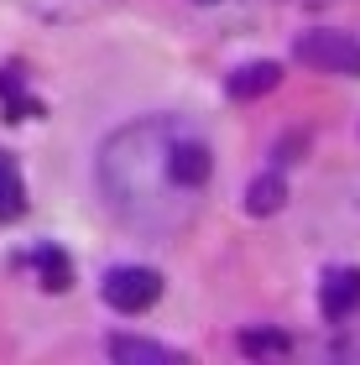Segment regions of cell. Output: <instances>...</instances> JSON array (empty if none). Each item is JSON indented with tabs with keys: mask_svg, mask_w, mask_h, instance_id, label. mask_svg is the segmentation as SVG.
Listing matches in <instances>:
<instances>
[{
	"mask_svg": "<svg viewBox=\"0 0 360 365\" xmlns=\"http://www.w3.org/2000/svg\"><path fill=\"white\" fill-rule=\"evenodd\" d=\"M209 178H215V146L183 115H141L110 130L94 157V182L110 214L152 240L183 235L199 220Z\"/></svg>",
	"mask_w": 360,
	"mask_h": 365,
	"instance_id": "obj_1",
	"label": "cell"
},
{
	"mask_svg": "<svg viewBox=\"0 0 360 365\" xmlns=\"http://www.w3.org/2000/svg\"><path fill=\"white\" fill-rule=\"evenodd\" d=\"M298 63L319 73H345V78H360V42L350 31H303L298 37Z\"/></svg>",
	"mask_w": 360,
	"mask_h": 365,
	"instance_id": "obj_2",
	"label": "cell"
},
{
	"mask_svg": "<svg viewBox=\"0 0 360 365\" xmlns=\"http://www.w3.org/2000/svg\"><path fill=\"white\" fill-rule=\"evenodd\" d=\"M100 292H105V303L115 313H146L162 297V277L152 267H115Z\"/></svg>",
	"mask_w": 360,
	"mask_h": 365,
	"instance_id": "obj_3",
	"label": "cell"
},
{
	"mask_svg": "<svg viewBox=\"0 0 360 365\" xmlns=\"http://www.w3.org/2000/svg\"><path fill=\"white\" fill-rule=\"evenodd\" d=\"M319 308H324V319H334V324H345L360 313V267H329L319 282Z\"/></svg>",
	"mask_w": 360,
	"mask_h": 365,
	"instance_id": "obj_4",
	"label": "cell"
},
{
	"mask_svg": "<svg viewBox=\"0 0 360 365\" xmlns=\"http://www.w3.org/2000/svg\"><path fill=\"white\" fill-rule=\"evenodd\" d=\"M277 84H282V63H245V68H235L225 78V94L230 99H261Z\"/></svg>",
	"mask_w": 360,
	"mask_h": 365,
	"instance_id": "obj_5",
	"label": "cell"
},
{
	"mask_svg": "<svg viewBox=\"0 0 360 365\" xmlns=\"http://www.w3.org/2000/svg\"><path fill=\"white\" fill-rule=\"evenodd\" d=\"M110 360H120V365H173V360H183L173 350V344H157V339H130V334H115L105 344Z\"/></svg>",
	"mask_w": 360,
	"mask_h": 365,
	"instance_id": "obj_6",
	"label": "cell"
},
{
	"mask_svg": "<svg viewBox=\"0 0 360 365\" xmlns=\"http://www.w3.org/2000/svg\"><path fill=\"white\" fill-rule=\"evenodd\" d=\"M26 209V182H21V168L0 152V220H16Z\"/></svg>",
	"mask_w": 360,
	"mask_h": 365,
	"instance_id": "obj_7",
	"label": "cell"
},
{
	"mask_svg": "<svg viewBox=\"0 0 360 365\" xmlns=\"http://www.w3.org/2000/svg\"><path fill=\"white\" fill-rule=\"evenodd\" d=\"M31 267L42 272V287L47 292H63L73 282V272H68V256L63 251H53V245H37V251H31Z\"/></svg>",
	"mask_w": 360,
	"mask_h": 365,
	"instance_id": "obj_8",
	"label": "cell"
},
{
	"mask_svg": "<svg viewBox=\"0 0 360 365\" xmlns=\"http://www.w3.org/2000/svg\"><path fill=\"white\" fill-rule=\"evenodd\" d=\"M282 198H287L282 178L267 173V178H256V182H251V193H245V209H251V214H277V209H282Z\"/></svg>",
	"mask_w": 360,
	"mask_h": 365,
	"instance_id": "obj_9",
	"label": "cell"
},
{
	"mask_svg": "<svg viewBox=\"0 0 360 365\" xmlns=\"http://www.w3.org/2000/svg\"><path fill=\"white\" fill-rule=\"evenodd\" d=\"M251 355H267V350H287V334H245L240 339Z\"/></svg>",
	"mask_w": 360,
	"mask_h": 365,
	"instance_id": "obj_10",
	"label": "cell"
},
{
	"mask_svg": "<svg viewBox=\"0 0 360 365\" xmlns=\"http://www.w3.org/2000/svg\"><path fill=\"white\" fill-rule=\"evenodd\" d=\"M199 6H220V0H199Z\"/></svg>",
	"mask_w": 360,
	"mask_h": 365,
	"instance_id": "obj_11",
	"label": "cell"
}]
</instances>
